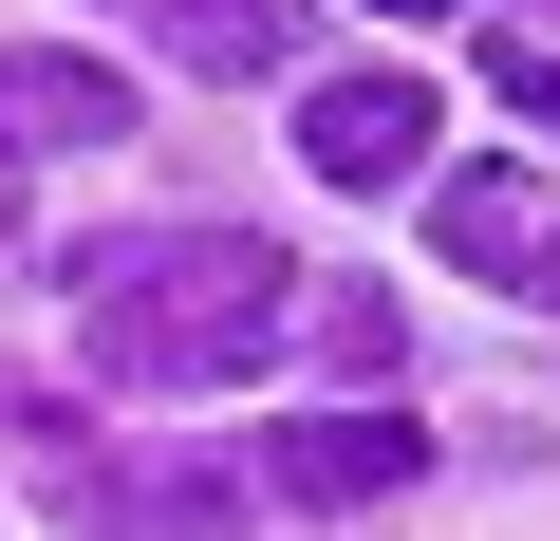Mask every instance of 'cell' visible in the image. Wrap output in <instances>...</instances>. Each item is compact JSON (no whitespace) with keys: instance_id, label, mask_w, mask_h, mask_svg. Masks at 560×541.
Masks as SVG:
<instances>
[{"instance_id":"30bf717a","label":"cell","mask_w":560,"mask_h":541,"mask_svg":"<svg viewBox=\"0 0 560 541\" xmlns=\"http://www.w3.org/2000/svg\"><path fill=\"white\" fill-rule=\"evenodd\" d=\"M374 20H448V0H374Z\"/></svg>"},{"instance_id":"7a4b0ae2","label":"cell","mask_w":560,"mask_h":541,"mask_svg":"<svg viewBox=\"0 0 560 541\" xmlns=\"http://www.w3.org/2000/svg\"><path fill=\"white\" fill-rule=\"evenodd\" d=\"M430 131H448L430 75H318V94H300V168H318V187H411Z\"/></svg>"},{"instance_id":"277c9868","label":"cell","mask_w":560,"mask_h":541,"mask_svg":"<svg viewBox=\"0 0 560 541\" xmlns=\"http://www.w3.org/2000/svg\"><path fill=\"white\" fill-rule=\"evenodd\" d=\"M131 131V75L75 57V38H0V150H113Z\"/></svg>"},{"instance_id":"3957f363","label":"cell","mask_w":560,"mask_h":541,"mask_svg":"<svg viewBox=\"0 0 560 541\" xmlns=\"http://www.w3.org/2000/svg\"><path fill=\"white\" fill-rule=\"evenodd\" d=\"M411 467H430L411 411H300V430H261V485L280 504H393Z\"/></svg>"},{"instance_id":"9c48e42d","label":"cell","mask_w":560,"mask_h":541,"mask_svg":"<svg viewBox=\"0 0 560 541\" xmlns=\"http://www.w3.org/2000/svg\"><path fill=\"white\" fill-rule=\"evenodd\" d=\"M523 299H560V224H541V243H523Z\"/></svg>"},{"instance_id":"8992f818","label":"cell","mask_w":560,"mask_h":541,"mask_svg":"<svg viewBox=\"0 0 560 541\" xmlns=\"http://www.w3.org/2000/svg\"><path fill=\"white\" fill-rule=\"evenodd\" d=\"M300 337H318L337 374H393V355H411V318H393L374 281H318V299H300Z\"/></svg>"},{"instance_id":"52a82bcc","label":"cell","mask_w":560,"mask_h":541,"mask_svg":"<svg viewBox=\"0 0 560 541\" xmlns=\"http://www.w3.org/2000/svg\"><path fill=\"white\" fill-rule=\"evenodd\" d=\"M168 38H187V75H261L280 57V0H168Z\"/></svg>"},{"instance_id":"6da1fadb","label":"cell","mask_w":560,"mask_h":541,"mask_svg":"<svg viewBox=\"0 0 560 541\" xmlns=\"http://www.w3.org/2000/svg\"><path fill=\"white\" fill-rule=\"evenodd\" d=\"M75 318H94L113 392H224V374H261L280 318H300V261L261 224H150V243L75 261Z\"/></svg>"},{"instance_id":"5b68a950","label":"cell","mask_w":560,"mask_h":541,"mask_svg":"<svg viewBox=\"0 0 560 541\" xmlns=\"http://www.w3.org/2000/svg\"><path fill=\"white\" fill-rule=\"evenodd\" d=\"M430 243H448V261H523V243H541V187H523V168H448V187H430Z\"/></svg>"},{"instance_id":"ba28073f","label":"cell","mask_w":560,"mask_h":541,"mask_svg":"<svg viewBox=\"0 0 560 541\" xmlns=\"http://www.w3.org/2000/svg\"><path fill=\"white\" fill-rule=\"evenodd\" d=\"M486 94H504V113H541V131H560V38H486Z\"/></svg>"}]
</instances>
